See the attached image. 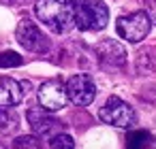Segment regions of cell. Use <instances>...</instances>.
Instances as JSON below:
<instances>
[{"mask_svg": "<svg viewBox=\"0 0 156 149\" xmlns=\"http://www.w3.org/2000/svg\"><path fill=\"white\" fill-rule=\"evenodd\" d=\"M150 132H145V130H133V132H128V136H126V147H130V149H141V147H145L147 143H150Z\"/></svg>", "mask_w": 156, "mask_h": 149, "instance_id": "cell-12", "label": "cell"}, {"mask_svg": "<svg viewBox=\"0 0 156 149\" xmlns=\"http://www.w3.org/2000/svg\"><path fill=\"white\" fill-rule=\"evenodd\" d=\"M15 36H17V43L26 49V51H32V53H47L49 51V39L39 30V26L34 22H30L28 17L20 22L17 30H15Z\"/></svg>", "mask_w": 156, "mask_h": 149, "instance_id": "cell-5", "label": "cell"}, {"mask_svg": "<svg viewBox=\"0 0 156 149\" xmlns=\"http://www.w3.org/2000/svg\"><path fill=\"white\" fill-rule=\"evenodd\" d=\"M17 128V115L13 111H9V107L0 104V132H11Z\"/></svg>", "mask_w": 156, "mask_h": 149, "instance_id": "cell-11", "label": "cell"}, {"mask_svg": "<svg viewBox=\"0 0 156 149\" xmlns=\"http://www.w3.org/2000/svg\"><path fill=\"white\" fill-rule=\"evenodd\" d=\"M13 147H32V149H37V147H41V143L37 141V136H20V138L13 141Z\"/></svg>", "mask_w": 156, "mask_h": 149, "instance_id": "cell-15", "label": "cell"}, {"mask_svg": "<svg viewBox=\"0 0 156 149\" xmlns=\"http://www.w3.org/2000/svg\"><path fill=\"white\" fill-rule=\"evenodd\" d=\"M49 147L51 149H73L75 147V141H73V136L58 132V134L49 136Z\"/></svg>", "mask_w": 156, "mask_h": 149, "instance_id": "cell-13", "label": "cell"}, {"mask_svg": "<svg viewBox=\"0 0 156 149\" xmlns=\"http://www.w3.org/2000/svg\"><path fill=\"white\" fill-rule=\"evenodd\" d=\"M26 119H28V124H30V128H32V132L37 136H54V134H58L62 130V121L51 117L49 111L43 109V107L28 109Z\"/></svg>", "mask_w": 156, "mask_h": 149, "instance_id": "cell-8", "label": "cell"}, {"mask_svg": "<svg viewBox=\"0 0 156 149\" xmlns=\"http://www.w3.org/2000/svg\"><path fill=\"white\" fill-rule=\"evenodd\" d=\"M24 100V85L11 77H0V104L15 107Z\"/></svg>", "mask_w": 156, "mask_h": 149, "instance_id": "cell-10", "label": "cell"}, {"mask_svg": "<svg viewBox=\"0 0 156 149\" xmlns=\"http://www.w3.org/2000/svg\"><path fill=\"white\" fill-rule=\"evenodd\" d=\"M34 13L37 19L56 34H64L71 28H75L71 0H39Z\"/></svg>", "mask_w": 156, "mask_h": 149, "instance_id": "cell-1", "label": "cell"}, {"mask_svg": "<svg viewBox=\"0 0 156 149\" xmlns=\"http://www.w3.org/2000/svg\"><path fill=\"white\" fill-rule=\"evenodd\" d=\"M75 26L83 32H98L109 22V9L103 0H71Z\"/></svg>", "mask_w": 156, "mask_h": 149, "instance_id": "cell-2", "label": "cell"}, {"mask_svg": "<svg viewBox=\"0 0 156 149\" xmlns=\"http://www.w3.org/2000/svg\"><path fill=\"white\" fill-rule=\"evenodd\" d=\"M22 56H17L15 51H5L0 53V68H15V66H22Z\"/></svg>", "mask_w": 156, "mask_h": 149, "instance_id": "cell-14", "label": "cell"}, {"mask_svg": "<svg viewBox=\"0 0 156 149\" xmlns=\"http://www.w3.org/2000/svg\"><path fill=\"white\" fill-rule=\"evenodd\" d=\"M94 53L98 58V62L103 66H109V68H120L126 64V49L118 43V41H111V39H105L101 41L96 47H94Z\"/></svg>", "mask_w": 156, "mask_h": 149, "instance_id": "cell-9", "label": "cell"}, {"mask_svg": "<svg viewBox=\"0 0 156 149\" xmlns=\"http://www.w3.org/2000/svg\"><path fill=\"white\" fill-rule=\"evenodd\" d=\"M150 28H152V19H150V15L145 11H135L130 15H122L118 19V24H115L118 34L128 43L143 41L150 34Z\"/></svg>", "mask_w": 156, "mask_h": 149, "instance_id": "cell-3", "label": "cell"}, {"mask_svg": "<svg viewBox=\"0 0 156 149\" xmlns=\"http://www.w3.org/2000/svg\"><path fill=\"white\" fill-rule=\"evenodd\" d=\"M98 117H101L105 124L115 126V128H130V126L137 121L135 109H133L128 102H124L122 98H118V96H111V98L101 107Z\"/></svg>", "mask_w": 156, "mask_h": 149, "instance_id": "cell-4", "label": "cell"}, {"mask_svg": "<svg viewBox=\"0 0 156 149\" xmlns=\"http://www.w3.org/2000/svg\"><path fill=\"white\" fill-rule=\"evenodd\" d=\"M69 102V94H66V85L60 79H49L45 83H41L39 87V104L43 109H47L49 113L64 109Z\"/></svg>", "mask_w": 156, "mask_h": 149, "instance_id": "cell-6", "label": "cell"}, {"mask_svg": "<svg viewBox=\"0 0 156 149\" xmlns=\"http://www.w3.org/2000/svg\"><path fill=\"white\" fill-rule=\"evenodd\" d=\"M66 94L69 100L77 107H88L96 98V83L88 75H73L66 81Z\"/></svg>", "mask_w": 156, "mask_h": 149, "instance_id": "cell-7", "label": "cell"}, {"mask_svg": "<svg viewBox=\"0 0 156 149\" xmlns=\"http://www.w3.org/2000/svg\"><path fill=\"white\" fill-rule=\"evenodd\" d=\"M147 15H150V19L156 24V0H147Z\"/></svg>", "mask_w": 156, "mask_h": 149, "instance_id": "cell-16", "label": "cell"}]
</instances>
